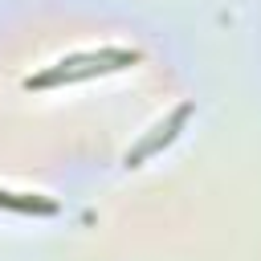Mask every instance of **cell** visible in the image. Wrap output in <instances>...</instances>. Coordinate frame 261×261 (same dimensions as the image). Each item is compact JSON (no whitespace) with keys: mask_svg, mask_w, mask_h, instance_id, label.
Returning <instances> with one entry per match:
<instances>
[{"mask_svg":"<svg viewBox=\"0 0 261 261\" xmlns=\"http://www.w3.org/2000/svg\"><path fill=\"white\" fill-rule=\"evenodd\" d=\"M184 118H188V106H179V110H175V114H171V122H167V126H163V135H155V139H147V143H143V147H139V151H135V155H126V163H139V159H143V155H151V151H155V147H159V143H167V139H171V130H175V126H179V122H184Z\"/></svg>","mask_w":261,"mask_h":261,"instance_id":"obj_1","label":"cell"},{"mask_svg":"<svg viewBox=\"0 0 261 261\" xmlns=\"http://www.w3.org/2000/svg\"><path fill=\"white\" fill-rule=\"evenodd\" d=\"M0 204H4V208H20V212H33V208L53 212V204H41V200H20V196H8V192H0Z\"/></svg>","mask_w":261,"mask_h":261,"instance_id":"obj_2","label":"cell"}]
</instances>
